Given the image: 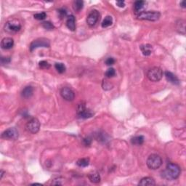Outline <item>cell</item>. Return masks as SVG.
Instances as JSON below:
<instances>
[{"label":"cell","instance_id":"obj_14","mask_svg":"<svg viewBox=\"0 0 186 186\" xmlns=\"http://www.w3.org/2000/svg\"><path fill=\"white\" fill-rule=\"evenodd\" d=\"M66 26L69 30L72 31H74L76 30V19L73 15H70L67 18Z\"/></svg>","mask_w":186,"mask_h":186},{"label":"cell","instance_id":"obj_39","mask_svg":"<svg viewBox=\"0 0 186 186\" xmlns=\"http://www.w3.org/2000/svg\"><path fill=\"white\" fill-rule=\"evenodd\" d=\"M32 185H42V184H40V183H33V184H31Z\"/></svg>","mask_w":186,"mask_h":186},{"label":"cell","instance_id":"obj_22","mask_svg":"<svg viewBox=\"0 0 186 186\" xmlns=\"http://www.w3.org/2000/svg\"><path fill=\"white\" fill-rule=\"evenodd\" d=\"M112 23H113V18H112L111 16L108 15L103 19L101 26H102L103 28H107L111 26Z\"/></svg>","mask_w":186,"mask_h":186},{"label":"cell","instance_id":"obj_29","mask_svg":"<svg viewBox=\"0 0 186 186\" xmlns=\"http://www.w3.org/2000/svg\"><path fill=\"white\" fill-rule=\"evenodd\" d=\"M46 17H47V14H46V12H45L36 13V14H34V18L37 19V20H39V21L44 20V19L46 18Z\"/></svg>","mask_w":186,"mask_h":186},{"label":"cell","instance_id":"obj_1","mask_svg":"<svg viewBox=\"0 0 186 186\" xmlns=\"http://www.w3.org/2000/svg\"><path fill=\"white\" fill-rule=\"evenodd\" d=\"M180 167L174 163H168L165 170L164 171V177L167 179H176L180 175Z\"/></svg>","mask_w":186,"mask_h":186},{"label":"cell","instance_id":"obj_33","mask_svg":"<svg viewBox=\"0 0 186 186\" xmlns=\"http://www.w3.org/2000/svg\"><path fill=\"white\" fill-rule=\"evenodd\" d=\"M116 60L114 58H108L105 60V63L107 65V66H113V65L115 63Z\"/></svg>","mask_w":186,"mask_h":186},{"label":"cell","instance_id":"obj_28","mask_svg":"<svg viewBox=\"0 0 186 186\" xmlns=\"http://www.w3.org/2000/svg\"><path fill=\"white\" fill-rule=\"evenodd\" d=\"M42 26L44 29H47V30H53L55 28L53 24L51 22H50V21H45V22L42 23Z\"/></svg>","mask_w":186,"mask_h":186},{"label":"cell","instance_id":"obj_23","mask_svg":"<svg viewBox=\"0 0 186 186\" xmlns=\"http://www.w3.org/2000/svg\"><path fill=\"white\" fill-rule=\"evenodd\" d=\"M84 6V2L81 0H76L73 2V8L76 12H79Z\"/></svg>","mask_w":186,"mask_h":186},{"label":"cell","instance_id":"obj_27","mask_svg":"<svg viewBox=\"0 0 186 186\" xmlns=\"http://www.w3.org/2000/svg\"><path fill=\"white\" fill-rule=\"evenodd\" d=\"M116 75V71L114 68H110L105 71V76H106L108 79H110V78L114 77Z\"/></svg>","mask_w":186,"mask_h":186},{"label":"cell","instance_id":"obj_18","mask_svg":"<svg viewBox=\"0 0 186 186\" xmlns=\"http://www.w3.org/2000/svg\"><path fill=\"white\" fill-rule=\"evenodd\" d=\"M138 185L142 186H153L156 185V182H155L154 179L152 178V177H146L142 179L140 181Z\"/></svg>","mask_w":186,"mask_h":186},{"label":"cell","instance_id":"obj_11","mask_svg":"<svg viewBox=\"0 0 186 186\" xmlns=\"http://www.w3.org/2000/svg\"><path fill=\"white\" fill-rule=\"evenodd\" d=\"M60 95L62 96L64 100L67 101H73L75 98V93L71 88L67 87H63L60 90Z\"/></svg>","mask_w":186,"mask_h":186},{"label":"cell","instance_id":"obj_26","mask_svg":"<svg viewBox=\"0 0 186 186\" xmlns=\"http://www.w3.org/2000/svg\"><path fill=\"white\" fill-rule=\"evenodd\" d=\"M102 86H103V89L104 90H110L113 88L114 85L111 83V81H108L107 79H103V84H102Z\"/></svg>","mask_w":186,"mask_h":186},{"label":"cell","instance_id":"obj_10","mask_svg":"<svg viewBox=\"0 0 186 186\" xmlns=\"http://www.w3.org/2000/svg\"><path fill=\"white\" fill-rule=\"evenodd\" d=\"M99 17H100V13L97 10H93L89 12L87 18H86V23L89 26L92 27L95 26L97 22L99 20Z\"/></svg>","mask_w":186,"mask_h":186},{"label":"cell","instance_id":"obj_32","mask_svg":"<svg viewBox=\"0 0 186 186\" xmlns=\"http://www.w3.org/2000/svg\"><path fill=\"white\" fill-rule=\"evenodd\" d=\"M63 180V179L61 178V177H58V178H55L53 180V182H52V185H61L62 182L61 181Z\"/></svg>","mask_w":186,"mask_h":186},{"label":"cell","instance_id":"obj_19","mask_svg":"<svg viewBox=\"0 0 186 186\" xmlns=\"http://www.w3.org/2000/svg\"><path fill=\"white\" fill-rule=\"evenodd\" d=\"M145 4H146V1H142V0L136 1L134 3V10H135V15L141 12L142 9L144 7Z\"/></svg>","mask_w":186,"mask_h":186},{"label":"cell","instance_id":"obj_16","mask_svg":"<svg viewBox=\"0 0 186 186\" xmlns=\"http://www.w3.org/2000/svg\"><path fill=\"white\" fill-rule=\"evenodd\" d=\"M140 50H141L142 53L145 56H149L153 52V47L152 45H149V44H146V45H142L140 47Z\"/></svg>","mask_w":186,"mask_h":186},{"label":"cell","instance_id":"obj_24","mask_svg":"<svg viewBox=\"0 0 186 186\" xmlns=\"http://www.w3.org/2000/svg\"><path fill=\"white\" fill-rule=\"evenodd\" d=\"M89 159L88 158H84V159H80L76 161V164L80 167H86L89 165Z\"/></svg>","mask_w":186,"mask_h":186},{"label":"cell","instance_id":"obj_8","mask_svg":"<svg viewBox=\"0 0 186 186\" xmlns=\"http://www.w3.org/2000/svg\"><path fill=\"white\" fill-rule=\"evenodd\" d=\"M19 136L18 131L15 127H10L7 130H4L1 134V138L4 140H18Z\"/></svg>","mask_w":186,"mask_h":186},{"label":"cell","instance_id":"obj_38","mask_svg":"<svg viewBox=\"0 0 186 186\" xmlns=\"http://www.w3.org/2000/svg\"><path fill=\"white\" fill-rule=\"evenodd\" d=\"M4 171L1 170V177H0V179H2V177H3V176H4Z\"/></svg>","mask_w":186,"mask_h":186},{"label":"cell","instance_id":"obj_2","mask_svg":"<svg viewBox=\"0 0 186 186\" xmlns=\"http://www.w3.org/2000/svg\"><path fill=\"white\" fill-rule=\"evenodd\" d=\"M135 15L138 20L156 21L159 19L161 13L158 11H141Z\"/></svg>","mask_w":186,"mask_h":186},{"label":"cell","instance_id":"obj_21","mask_svg":"<svg viewBox=\"0 0 186 186\" xmlns=\"http://www.w3.org/2000/svg\"><path fill=\"white\" fill-rule=\"evenodd\" d=\"M145 138L143 135H139V136H135L131 139V143L135 146H140L143 144L144 143Z\"/></svg>","mask_w":186,"mask_h":186},{"label":"cell","instance_id":"obj_13","mask_svg":"<svg viewBox=\"0 0 186 186\" xmlns=\"http://www.w3.org/2000/svg\"><path fill=\"white\" fill-rule=\"evenodd\" d=\"M165 77L166 80L169 82L172 83V84H175V85H178L179 84V80L174 73H172L170 71H166L165 72Z\"/></svg>","mask_w":186,"mask_h":186},{"label":"cell","instance_id":"obj_35","mask_svg":"<svg viewBox=\"0 0 186 186\" xmlns=\"http://www.w3.org/2000/svg\"><path fill=\"white\" fill-rule=\"evenodd\" d=\"M10 62V58H4V57H1V64H7Z\"/></svg>","mask_w":186,"mask_h":186},{"label":"cell","instance_id":"obj_20","mask_svg":"<svg viewBox=\"0 0 186 186\" xmlns=\"http://www.w3.org/2000/svg\"><path fill=\"white\" fill-rule=\"evenodd\" d=\"M88 178L93 183H98L100 182V176L97 172H92L88 174Z\"/></svg>","mask_w":186,"mask_h":186},{"label":"cell","instance_id":"obj_15","mask_svg":"<svg viewBox=\"0 0 186 186\" xmlns=\"http://www.w3.org/2000/svg\"><path fill=\"white\" fill-rule=\"evenodd\" d=\"M176 30L179 34L185 35V21L184 20H178L176 22Z\"/></svg>","mask_w":186,"mask_h":186},{"label":"cell","instance_id":"obj_36","mask_svg":"<svg viewBox=\"0 0 186 186\" xmlns=\"http://www.w3.org/2000/svg\"><path fill=\"white\" fill-rule=\"evenodd\" d=\"M116 4L119 7H124L125 6V3H124V1H116Z\"/></svg>","mask_w":186,"mask_h":186},{"label":"cell","instance_id":"obj_37","mask_svg":"<svg viewBox=\"0 0 186 186\" xmlns=\"http://www.w3.org/2000/svg\"><path fill=\"white\" fill-rule=\"evenodd\" d=\"M180 6L182 7L185 8V1H181V2H180Z\"/></svg>","mask_w":186,"mask_h":186},{"label":"cell","instance_id":"obj_30","mask_svg":"<svg viewBox=\"0 0 186 186\" xmlns=\"http://www.w3.org/2000/svg\"><path fill=\"white\" fill-rule=\"evenodd\" d=\"M39 66L42 69H48L50 68V64L46 60H42L39 63Z\"/></svg>","mask_w":186,"mask_h":186},{"label":"cell","instance_id":"obj_6","mask_svg":"<svg viewBox=\"0 0 186 186\" xmlns=\"http://www.w3.org/2000/svg\"><path fill=\"white\" fill-rule=\"evenodd\" d=\"M77 115L81 119H89L93 116L94 113L90 110L86 108L85 103L81 102L79 104L77 108Z\"/></svg>","mask_w":186,"mask_h":186},{"label":"cell","instance_id":"obj_12","mask_svg":"<svg viewBox=\"0 0 186 186\" xmlns=\"http://www.w3.org/2000/svg\"><path fill=\"white\" fill-rule=\"evenodd\" d=\"M14 45V40L11 37H5L1 42V47L3 50H10Z\"/></svg>","mask_w":186,"mask_h":186},{"label":"cell","instance_id":"obj_4","mask_svg":"<svg viewBox=\"0 0 186 186\" xmlns=\"http://www.w3.org/2000/svg\"><path fill=\"white\" fill-rule=\"evenodd\" d=\"M146 164L149 169L155 170V169H159L160 166L162 165V159L159 155L151 154L148 156Z\"/></svg>","mask_w":186,"mask_h":186},{"label":"cell","instance_id":"obj_31","mask_svg":"<svg viewBox=\"0 0 186 186\" xmlns=\"http://www.w3.org/2000/svg\"><path fill=\"white\" fill-rule=\"evenodd\" d=\"M58 12L60 18H65L67 15V11L64 8H60L58 10Z\"/></svg>","mask_w":186,"mask_h":186},{"label":"cell","instance_id":"obj_34","mask_svg":"<svg viewBox=\"0 0 186 186\" xmlns=\"http://www.w3.org/2000/svg\"><path fill=\"white\" fill-rule=\"evenodd\" d=\"M91 143H92V140H91V138H85L83 139V143L84 144V146H90Z\"/></svg>","mask_w":186,"mask_h":186},{"label":"cell","instance_id":"obj_5","mask_svg":"<svg viewBox=\"0 0 186 186\" xmlns=\"http://www.w3.org/2000/svg\"><path fill=\"white\" fill-rule=\"evenodd\" d=\"M163 74H164V72L161 68L153 67L148 71L147 76L150 81L156 82V81H159L161 79V78L163 77Z\"/></svg>","mask_w":186,"mask_h":186},{"label":"cell","instance_id":"obj_25","mask_svg":"<svg viewBox=\"0 0 186 186\" xmlns=\"http://www.w3.org/2000/svg\"><path fill=\"white\" fill-rule=\"evenodd\" d=\"M55 68L59 73H63L66 71V66L63 63H56L55 64Z\"/></svg>","mask_w":186,"mask_h":186},{"label":"cell","instance_id":"obj_17","mask_svg":"<svg viewBox=\"0 0 186 186\" xmlns=\"http://www.w3.org/2000/svg\"><path fill=\"white\" fill-rule=\"evenodd\" d=\"M34 94V88L31 86H27L24 88L21 92V95L24 98H30Z\"/></svg>","mask_w":186,"mask_h":186},{"label":"cell","instance_id":"obj_9","mask_svg":"<svg viewBox=\"0 0 186 186\" xmlns=\"http://www.w3.org/2000/svg\"><path fill=\"white\" fill-rule=\"evenodd\" d=\"M26 129L28 132L32 134H37L40 131V122L37 118H32L27 122Z\"/></svg>","mask_w":186,"mask_h":186},{"label":"cell","instance_id":"obj_3","mask_svg":"<svg viewBox=\"0 0 186 186\" xmlns=\"http://www.w3.org/2000/svg\"><path fill=\"white\" fill-rule=\"evenodd\" d=\"M21 23L18 19H12L6 22L4 24V29L7 33L15 34L21 29Z\"/></svg>","mask_w":186,"mask_h":186},{"label":"cell","instance_id":"obj_7","mask_svg":"<svg viewBox=\"0 0 186 186\" xmlns=\"http://www.w3.org/2000/svg\"><path fill=\"white\" fill-rule=\"evenodd\" d=\"M50 47V40H47L46 38H39L37 40H34L31 43L30 51L33 52L34 50L39 48V47Z\"/></svg>","mask_w":186,"mask_h":186}]
</instances>
